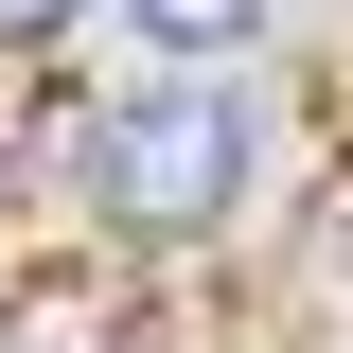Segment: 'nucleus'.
Masks as SVG:
<instances>
[{
	"label": "nucleus",
	"mask_w": 353,
	"mask_h": 353,
	"mask_svg": "<svg viewBox=\"0 0 353 353\" xmlns=\"http://www.w3.org/2000/svg\"><path fill=\"white\" fill-rule=\"evenodd\" d=\"M71 176L106 230H212L248 194V88L176 71V88H124V106H88L71 124Z\"/></svg>",
	"instance_id": "f257e3e1"
},
{
	"label": "nucleus",
	"mask_w": 353,
	"mask_h": 353,
	"mask_svg": "<svg viewBox=\"0 0 353 353\" xmlns=\"http://www.w3.org/2000/svg\"><path fill=\"white\" fill-rule=\"evenodd\" d=\"M36 36H71V0H0V53H36Z\"/></svg>",
	"instance_id": "7ed1b4c3"
},
{
	"label": "nucleus",
	"mask_w": 353,
	"mask_h": 353,
	"mask_svg": "<svg viewBox=\"0 0 353 353\" xmlns=\"http://www.w3.org/2000/svg\"><path fill=\"white\" fill-rule=\"evenodd\" d=\"M124 18H141V36H159V53H176V71H212V53L248 36V0H124Z\"/></svg>",
	"instance_id": "f03ea898"
}]
</instances>
